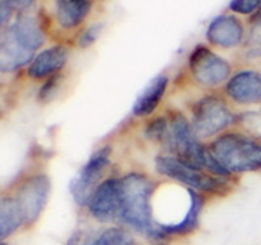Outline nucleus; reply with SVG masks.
I'll list each match as a JSON object with an SVG mask.
<instances>
[{"label":"nucleus","mask_w":261,"mask_h":245,"mask_svg":"<svg viewBox=\"0 0 261 245\" xmlns=\"http://www.w3.org/2000/svg\"><path fill=\"white\" fill-rule=\"evenodd\" d=\"M153 183L145 175L128 174L120 179V215L119 219L136 232L155 242L167 236L155 226L151 211Z\"/></svg>","instance_id":"nucleus-1"},{"label":"nucleus","mask_w":261,"mask_h":245,"mask_svg":"<svg viewBox=\"0 0 261 245\" xmlns=\"http://www.w3.org/2000/svg\"><path fill=\"white\" fill-rule=\"evenodd\" d=\"M163 146L171 151L172 157L178 158L184 165L197 170H209L217 176H230L216 158L199 141L191 123L179 113H170L169 134Z\"/></svg>","instance_id":"nucleus-2"},{"label":"nucleus","mask_w":261,"mask_h":245,"mask_svg":"<svg viewBox=\"0 0 261 245\" xmlns=\"http://www.w3.org/2000/svg\"><path fill=\"white\" fill-rule=\"evenodd\" d=\"M209 151L228 174L261 170V142L247 134H222L212 142Z\"/></svg>","instance_id":"nucleus-3"},{"label":"nucleus","mask_w":261,"mask_h":245,"mask_svg":"<svg viewBox=\"0 0 261 245\" xmlns=\"http://www.w3.org/2000/svg\"><path fill=\"white\" fill-rule=\"evenodd\" d=\"M155 169L160 174L190 186L193 190L223 195L230 188L225 177L205 174L202 170L193 169L191 166L184 165L175 157L160 155L155 158Z\"/></svg>","instance_id":"nucleus-4"},{"label":"nucleus","mask_w":261,"mask_h":245,"mask_svg":"<svg viewBox=\"0 0 261 245\" xmlns=\"http://www.w3.org/2000/svg\"><path fill=\"white\" fill-rule=\"evenodd\" d=\"M237 120L225 102L218 97L201 98L192 108V125L197 137L216 136Z\"/></svg>","instance_id":"nucleus-5"},{"label":"nucleus","mask_w":261,"mask_h":245,"mask_svg":"<svg viewBox=\"0 0 261 245\" xmlns=\"http://www.w3.org/2000/svg\"><path fill=\"white\" fill-rule=\"evenodd\" d=\"M111 149L109 146L98 149L81 167L79 174L69 181L68 189L79 206H88L89 200L98 186V181L110 166Z\"/></svg>","instance_id":"nucleus-6"},{"label":"nucleus","mask_w":261,"mask_h":245,"mask_svg":"<svg viewBox=\"0 0 261 245\" xmlns=\"http://www.w3.org/2000/svg\"><path fill=\"white\" fill-rule=\"evenodd\" d=\"M188 67L196 83L206 88L221 85L231 73L230 64L205 46H197L191 52Z\"/></svg>","instance_id":"nucleus-7"},{"label":"nucleus","mask_w":261,"mask_h":245,"mask_svg":"<svg viewBox=\"0 0 261 245\" xmlns=\"http://www.w3.org/2000/svg\"><path fill=\"white\" fill-rule=\"evenodd\" d=\"M50 188V179L45 174L33 175L21 184L16 196V202L20 209L24 226L30 227L39 218L47 204Z\"/></svg>","instance_id":"nucleus-8"},{"label":"nucleus","mask_w":261,"mask_h":245,"mask_svg":"<svg viewBox=\"0 0 261 245\" xmlns=\"http://www.w3.org/2000/svg\"><path fill=\"white\" fill-rule=\"evenodd\" d=\"M93 218L99 222H110L120 215V179L110 177L102 181L88 204Z\"/></svg>","instance_id":"nucleus-9"},{"label":"nucleus","mask_w":261,"mask_h":245,"mask_svg":"<svg viewBox=\"0 0 261 245\" xmlns=\"http://www.w3.org/2000/svg\"><path fill=\"white\" fill-rule=\"evenodd\" d=\"M244 28L239 18L231 15L217 16L206 29L209 43L222 48L237 47L243 42Z\"/></svg>","instance_id":"nucleus-10"},{"label":"nucleus","mask_w":261,"mask_h":245,"mask_svg":"<svg viewBox=\"0 0 261 245\" xmlns=\"http://www.w3.org/2000/svg\"><path fill=\"white\" fill-rule=\"evenodd\" d=\"M226 93L239 104L261 102V73L257 71H241L235 73L226 85Z\"/></svg>","instance_id":"nucleus-11"},{"label":"nucleus","mask_w":261,"mask_h":245,"mask_svg":"<svg viewBox=\"0 0 261 245\" xmlns=\"http://www.w3.org/2000/svg\"><path fill=\"white\" fill-rule=\"evenodd\" d=\"M68 59V50L64 46H53L50 48L41 51L28 68V76L36 80L50 78L58 74V72L64 67Z\"/></svg>","instance_id":"nucleus-12"},{"label":"nucleus","mask_w":261,"mask_h":245,"mask_svg":"<svg viewBox=\"0 0 261 245\" xmlns=\"http://www.w3.org/2000/svg\"><path fill=\"white\" fill-rule=\"evenodd\" d=\"M3 32L30 52L37 51L45 43V34L38 21L29 15H18L15 22Z\"/></svg>","instance_id":"nucleus-13"},{"label":"nucleus","mask_w":261,"mask_h":245,"mask_svg":"<svg viewBox=\"0 0 261 245\" xmlns=\"http://www.w3.org/2000/svg\"><path fill=\"white\" fill-rule=\"evenodd\" d=\"M167 84H169V78L165 74L155 76L135 101L134 107H132L134 115L143 118V116H149L154 113L166 93Z\"/></svg>","instance_id":"nucleus-14"},{"label":"nucleus","mask_w":261,"mask_h":245,"mask_svg":"<svg viewBox=\"0 0 261 245\" xmlns=\"http://www.w3.org/2000/svg\"><path fill=\"white\" fill-rule=\"evenodd\" d=\"M34 52L24 48L13 41L7 33L2 32L0 42V69L2 72H15L34 59Z\"/></svg>","instance_id":"nucleus-15"},{"label":"nucleus","mask_w":261,"mask_h":245,"mask_svg":"<svg viewBox=\"0 0 261 245\" xmlns=\"http://www.w3.org/2000/svg\"><path fill=\"white\" fill-rule=\"evenodd\" d=\"M92 9L88 0H58L55 2V17L63 29H72L80 25Z\"/></svg>","instance_id":"nucleus-16"},{"label":"nucleus","mask_w":261,"mask_h":245,"mask_svg":"<svg viewBox=\"0 0 261 245\" xmlns=\"http://www.w3.org/2000/svg\"><path fill=\"white\" fill-rule=\"evenodd\" d=\"M20 226H24L16 198L3 197L0 200V239H8Z\"/></svg>","instance_id":"nucleus-17"},{"label":"nucleus","mask_w":261,"mask_h":245,"mask_svg":"<svg viewBox=\"0 0 261 245\" xmlns=\"http://www.w3.org/2000/svg\"><path fill=\"white\" fill-rule=\"evenodd\" d=\"M188 193H190L191 197V209L190 213H188L187 218L184 219L181 223L175 226H163V225H155L160 231H162L167 237L170 235H183V233H188L192 230H195L196 226H197V222H199L200 213H201L202 209V198L200 197V195L193 189L187 188Z\"/></svg>","instance_id":"nucleus-18"},{"label":"nucleus","mask_w":261,"mask_h":245,"mask_svg":"<svg viewBox=\"0 0 261 245\" xmlns=\"http://www.w3.org/2000/svg\"><path fill=\"white\" fill-rule=\"evenodd\" d=\"M86 245H137L136 240L124 228H107Z\"/></svg>","instance_id":"nucleus-19"},{"label":"nucleus","mask_w":261,"mask_h":245,"mask_svg":"<svg viewBox=\"0 0 261 245\" xmlns=\"http://www.w3.org/2000/svg\"><path fill=\"white\" fill-rule=\"evenodd\" d=\"M169 134V120L166 118H157L150 121L145 129V136L153 141L165 144Z\"/></svg>","instance_id":"nucleus-20"},{"label":"nucleus","mask_w":261,"mask_h":245,"mask_svg":"<svg viewBox=\"0 0 261 245\" xmlns=\"http://www.w3.org/2000/svg\"><path fill=\"white\" fill-rule=\"evenodd\" d=\"M239 121L244 129L251 133V136H253V139L261 142V108L244 113L239 118Z\"/></svg>","instance_id":"nucleus-21"},{"label":"nucleus","mask_w":261,"mask_h":245,"mask_svg":"<svg viewBox=\"0 0 261 245\" xmlns=\"http://www.w3.org/2000/svg\"><path fill=\"white\" fill-rule=\"evenodd\" d=\"M62 80H63V77L62 74L59 73L50 77V78H47V81H46V83L42 85V88L39 89V94H38L39 101L41 102L50 101L51 98L58 93V89H59L60 84H62Z\"/></svg>","instance_id":"nucleus-22"},{"label":"nucleus","mask_w":261,"mask_h":245,"mask_svg":"<svg viewBox=\"0 0 261 245\" xmlns=\"http://www.w3.org/2000/svg\"><path fill=\"white\" fill-rule=\"evenodd\" d=\"M230 9L235 13L241 15H251V13H257L261 8L260 0H232L228 4Z\"/></svg>","instance_id":"nucleus-23"},{"label":"nucleus","mask_w":261,"mask_h":245,"mask_svg":"<svg viewBox=\"0 0 261 245\" xmlns=\"http://www.w3.org/2000/svg\"><path fill=\"white\" fill-rule=\"evenodd\" d=\"M102 28H103V24H102V22H95V24L86 28V29L81 33L80 38H79V46H80L81 48L90 47V46L97 41L98 36L101 34Z\"/></svg>","instance_id":"nucleus-24"},{"label":"nucleus","mask_w":261,"mask_h":245,"mask_svg":"<svg viewBox=\"0 0 261 245\" xmlns=\"http://www.w3.org/2000/svg\"><path fill=\"white\" fill-rule=\"evenodd\" d=\"M12 11L13 9L9 7L7 0H2L0 2V22H2V26H4L8 22L9 17L12 15Z\"/></svg>","instance_id":"nucleus-25"},{"label":"nucleus","mask_w":261,"mask_h":245,"mask_svg":"<svg viewBox=\"0 0 261 245\" xmlns=\"http://www.w3.org/2000/svg\"><path fill=\"white\" fill-rule=\"evenodd\" d=\"M9 4V7L12 9H18V11H24V9H28L30 6L34 4V2H30V0H16V2H9L7 0Z\"/></svg>","instance_id":"nucleus-26"},{"label":"nucleus","mask_w":261,"mask_h":245,"mask_svg":"<svg viewBox=\"0 0 261 245\" xmlns=\"http://www.w3.org/2000/svg\"><path fill=\"white\" fill-rule=\"evenodd\" d=\"M79 240H80V232H74L69 236V239L67 240L65 245H77Z\"/></svg>","instance_id":"nucleus-27"},{"label":"nucleus","mask_w":261,"mask_h":245,"mask_svg":"<svg viewBox=\"0 0 261 245\" xmlns=\"http://www.w3.org/2000/svg\"><path fill=\"white\" fill-rule=\"evenodd\" d=\"M137 245H139V244H137Z\"/></svg>","instance_id":"nucleus-28"}]
</instances>
